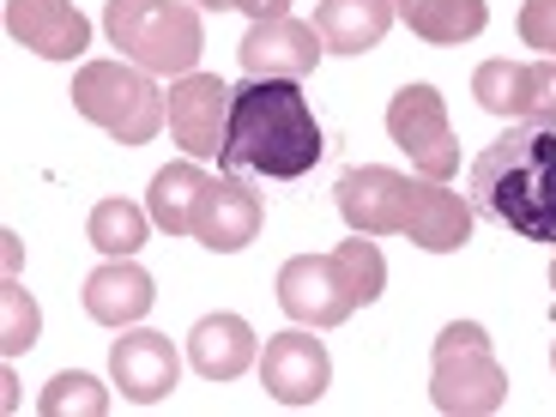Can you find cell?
Masks as SVG:
<instances>
[{
	"label": "cell",
	"mask_w": 556,
	"mask_h": 417,
	"mask_svg": "<svg viewBox=\"0 0 556 417\" xmlns=\"http://www.w3.org/2000/svg\"><path fill=\"white\" fill-rule=\"evenodd\" d=\"M67 98L85 122H98L103 134L122 139V146H146V139L169 122L164 91H157L152 73L134 67V61H85V67L73 73Z\"/></svg>",
	"instance_id": "8992f818"
},
{
	"label": "cell",
	"mask_w": 556,
	"mask_h": 417,
	"mask_svg": "<svg viewBox=\"0 0 556 417\" xmlns=\"http://www.w3.org/2000/svg\"><path fill=\"white\" fill-rule=\"evenodd\" d=\"M333 381V357L308 327L296 333H273L266 339V357H261V388L273 393L278 405H315Z\"/></svg>",
	"instance_id": "7c38bea8"
},
{
	"label": "cell",
	"mask_w": 556,
	"mask_h": 417,
	"mask_svg": "<svg viewBox=\"0 0 556 417\" xmlns=\"http://www.w3.org/2000/svg\"><path fill=\"white\" fill-rule=\"evenodd\" d=\"M520 37L539 55H556V0H527L520 7Z\"/></svg>",
	"instance_id": "cb8c5ba5"
},
{
	"label": "cell",
	"mask_w": 556,
	"mask_h": 417,
	"mask_svg": "<svg viewBox=\"0 0 556 417\" xmlns=\"http://www.w3.org/2000/svg\"><path fill=\"white\" fill-rule=\"evenodd\" d=\"M393 13L412 25V37L424 42H472L478 30L490 25V7L484 0H393Z\"/></svg>",
	"instance_id": "ffe728a7"
},
{
	"label": "cell",
	"mask_w": 556,
	"mask_h": 417,
	"mask_svg": "<svg viewBox=\"0 0 556 417\" xmlns=\"http://www.w3.org/2000/svg\"><path fill=\"white\" fill-rule=\"evenodd\" d=\"M551 291H556V261H551Z\"/></svg>",
	"instance_id": "4316f807"
},
{
	"label": "cell",
	"mask_w": 556,
	"mask_h": 417,
	"mask_svg": "<svg viewBox=\"0 0 556 417\" xmlns=\"http://www.w3.org/2000/svg\"><path fill=\"white\" fill-rule=\"evenodd\" d=\"M152 303H157L152 273L134 266V254H122V261L98 266V273L85 278V315L103 320V327H134Z\"/></svg>",
	"instance_id": "2e32d148"
},
{
	"label": "cell",
	"mask_w": 556,
	"mask_h": 417,
	"mask_svg": "<svg viewBox=\"0 0 556 417\" xmlns=\"http://www.w3.org/2000/svg\"><path fill=\"white\" fill-rule=\"evenodd\" d=\"M327 139L296 79H249L230 91V134L224 164L266 181H296L320 164Z\"/></svg>",
	"instance_id": "7a4b0ae2"
},
{
	"label": "cell",
	"mask_w": 556,
	"mask_h": 417,
	"mask_svg": "<svg viewBox=\"0 0 556 417\" xmlns=\"http://www.w3.org/2000/svg\"><path fill=\"white\" fill-rule=\"evenodd\" d=\"M42 333V315L37 303H30V291L18 285L13 273H7V285H0V351H7V363L18 357V351H30Z\"/></svg>",
	"instance_id": "603a6c76"
},
{
	"label": "cell",
	"mask_w": 556,
	"mask_h": 417,
	"mask_svg": "<svg viewBox=\"0 0 556 417\" xmlns=\"http://www.w3.org/2000/svg\"><path fill=\"white\" fill-rule=\"evenodd\" d=\"M7 30L42 61H79L91 49V18L73 0H7Z\"/></svg>",
	"instance_id": "4fadbf2b"
},
{
	"label": "cell",
	"mask_w": 556,
	"mask_h": 417,
	"mask_svg": "<svg viewBox=\"0 0 556 417\" xmlns=\"http://www.w3.org/2000/svg\"><path fill=\"white\" fill-rule=\"evenodd\" d=\"M237 7H242L249 18H278L285 7H291V0H237Z\"/></svg>",
	"instance_id": "d4e9b609"
},
{
	"label": "cell",
	"mask_w": 556,
	"mask_h": 417,
	"mask_svg": "<svg viewBox=\"0 0 556 417\" xmlns=\"http://www.w3.org/2000/svg\"><path fill=\"white\" fill-rule=\"evenodd\" d=\"M388 134L405 157H412L417 176L447 181L459 169V146H454V127H447V103L435 85H405L400 98L388 103Z\"/></svg>",
	"instance_id": "ba28073f"
},
{
	"label": "cell",
	"mask_w": 556,
	"mask_h": 417,
	"mask_svg": "<svg viewBox=\"0 0 556 417\" xmlns=\"http://www.w3.org/2000/svg\"><path fill=\"white\" fill-rule=\"evenodd\" d=\"M169 134L188 157H224V134H230V85L218 73H181L169 85Z\"/></svg>",
	"instance_id": "30bf717a"
},
{
	"label": "cell",
	"mask_w": 556,
	"mask_h": 417,
	"mask_svg": "<svg viewBox=\"0 0 556 417\" xmlns=\"http://www.w3.org/2000/svg\"><path fill=\"white\" fill-rule=\"evenodd\" d=\"M551 369H556V345H551Z\"/></svg>",
	"instance_id": "83f0119b"
},
{
	"label": "cell",
	"mask_w": 556,
	"mask_h": 417,
	"mask_svg": "<svg viewBox=\"0 0 556 417\" xmlns=\"http://www.w3.org/2000/svg\"><path fill=\"white\" fill-rule=\"evenodd\" d=\"M472 206L490 224L556 249V127L515 122L472 164Z\"/></svg>",
	"instance_id": "3957f363"
},
{
	"label": "cell",
	"mask_w": 556,
	"mask_h": 417,
	"mask_svg": "<svg viewBox=\"0 0 556 417\" xmlns=\"http://www.w3.org/2000/svg\"><path fill=\"white\" fill-rule=\"evenodd\" d=\"M478 110L502 122H551L556 127V55L539 61H484L472 73Z\"/></svg>",
	"instance_id": "9c48e42d"
},
{
	"label": "cell",
	"mask_w": 556,
	"mask_h": 417,
	"mask_svg": "<svg viewBox=\"0 0 556 417\" xmlns=\"http://www.w3.org/2000/svg\"><path fill=\"white\" fill-rule=\"evenodd\" d=\"M381 285H388V261L357 230L333 254H296V261L278 266V303L303 327H339V320L376 303Z\"/></svg>",
	"instance_id": "277c9868"
},
{
	"label": "cell",
	"mask_w": 556,
	"mask_h": 417,
	"mask_svg": "<svg viewBox=\"0 0 556 417\" xmlns=\"http://www.w3.org/2000/svg\"><path fill=\"white\" fill-rule=\"evenodd\" d=\"M188 357H194V369L206 381H237L242 369L254 363V333L242 315H206L188 333Z\"/></svg>",
	"instance_id": "ac0fdd59"
},
{
	"label": "cell",
	"mask_w": 556,
	"mask_h": 417,
	"mask_svg": "<svg viewBox=\"0 0 556 417\" xmlns=\"http://www.w3.org/2000/svg\"><path fill=\"white\" fill-rule=\"evenodd\" d=\"M254 237H261V200L230 176L206 181V194H200V206H194V242L200 249L237 254V249H249Z\"/></svg>",
	"instance_id": "9a60e30c"
},
{
	"label": "cell",
	"mask_w": 556,
	"mask_h": 417,
	"mask_svg": "<svg viewBox=\"0 0 556 417\" xmlns=\"http://www.w3.org/2000/svg\"><path fill=\"white\" fill-rule=\"evenodd\" d=\"M237 55H242V73H249V79H308L315 61L327 55V42H320L315 25L278 13V18H254Z\"/></svg>",
	"instance_id": "8fae6325"
},
{
	"label": "cell",
	"mask_w": 556,
	"mask_h": 417,
	"mask_svg": "<svg viewBox=\"0 0 556 417\" xmlns=\"http://www.w3.org/2000/svg\"><path fill=\"white\" fill-rule=\"evenodd\" d=\"M110 376H115V388H122V400L157 405L181 381V357L164 333H122L110 345Z\"/></svg>",
	"instance_id": "5bb4252c"
},
{
	"label": "cell",
	"mask_w": 556,
	"mask_h": 417,
	"mask_svg": "<svg viewBox=\"0 0 556 417\" xmlns=\"http://www.w3.org/2000/svg\"><path fill=\"white\" fill-rule=\"evenodd\" d=\"M37 412L42 417H103L110 412V388L73 369V376H55L49 388L37 393Z\"/></svg>",
	"instance_id": "7402d4cb"
},
{
	"label": "cell",
	"mask_w": 556,
	"mask_h": 417,
	"mask_svg": "<svg viewBox=\"0 0 556 417\" xmlns=\"http://www.w3.org/2000/svg\"><path fill=\"white\" fill-rule=\"evenodd\" d=\"M339 218L357 237H412L430 254H454L472 242V206L447 188V181H417L388 164H363L339 176Z\"/></svg>",
	"instance_id": "6da1fadb"
},
{
	"label": "cell",
	"mask_w": 556,
	"mask_h": 417,
	"mask_svg": "<svg viewBox=\"0 0 556 417\" xmlns=\"http://www.w3.org/2000/svg\"><path fill=\"white\" fill-rule=\"evenodd\" d=\"M194 7H212V13H224V7H237V0H194Z\"/></svg>",
	"instance_id": "484cf974"
},
{
	"label": "cell",
	"mask_w": 556,
	"mask_h": 417,
	"mask_svg": "<svg viewBox=\"0 0 556 417\" xmlns=\"http://www.w3.org/2000/svg\"><path fill=\"white\" fill-rule=\"evenodd\" d=\"M393 0H320L315 7V30L333 55H369L393 25Z\"/></svg>",
	"instance_id": "e0dca14e"
},
{
	"label": "cell",
	"mask_w": 556,
	"mask_h": 417,
	"mask_svg": "<svg viewBox=\"0 0 556 417\" xmlns=\"http://www.w3.org/2000/svg\"><path fill=\"white\" fill-rule=\"evenodd\" d=\"M206 169H200V157H188V164H169L152 176V194H146V212H152L157 230H169V237H194V206L200 194H206Z\"/></svg>",
	"instance_id": "d6986e66"
},
{
	"label": "cell",
	"mask_w": 556,
	"mask_h": 417,
	"mask_svg": "<svg viewBox=\"0 0 556 417\" xmlns=\"http://www.w3.org/2000/svg\"><path fill=\"white\" fill-rule=\"evenodd\" d=\"M103 30L122 49V61L146 73H194L200 49H206V30L200 13L188 0H110L103 7Z\"/></svg>",
	"instance_id": "5b68a950"
},
{
	"label": "cell",
	"mask_w": 556,
	"mask_h": 417,
	"mask_svg": "<svg viewBox=\"0 0 556 417\" xmlns=\"http://www.w3.org/2000/svg\"><path fill=\"white\" fill-rule=\"evenodd\" d=\"M430 400L447 417H490L508 405V376L490 357V333L478 320H454L435 339V376H430Z\"/></svg>",
	"instance_id": "52a82bcc"
},
{
	"label": "cell",
	"mask_w": 556,
	"mask_h": 417,
	"mask_svg": "<svg viewBox=\"0 0 556 417\" xmlns=\"http://www.w3.org/2000/svg\"><path fill=\"white\" fill-rule=\"evenodd\" d=\"M146 230H152V212H139L134 200H98V206H91V218H85L91 249L110 254V261L146 249Z\"/></svg>",
	"instance_id": "44dd1931"
}]
</instances>
